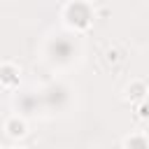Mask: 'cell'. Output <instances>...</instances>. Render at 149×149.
I'll use <instances>...</instances> for the list:
<instances>
[{
	"label": "cell",
	"mask_w": 149,
	"mask_h": 149,
	"mask_svg": "<svg viewBox=\"0 0 149 149\" xmlns=\"http://www.w3.org/2000/svg\"><path fill=\"white\" fill-rule=\"evenodd\" d=\"M5 130H7V135H12V137H21V135H26V123H23L21 119L12 116V119L7 121V126H5Z\"/></svg>",
	"instance_id": "obj_1"
},
{
	"label": "cell",
	"mask_w": 149,
	"mask_h": 149,
	"mask_svg": "<svg viewBox=\"0 0 149 149\" xmlns=\"http://www.w3.org/2000/svg\"><path fill=\"white\" fill-rule=\"evenodd\" d=\"M126 144H128V149H149L147 140H144V137H140V135H133Z\"/></svg>",
	"instance_id": "obj_2"
},
{
	"label": "cell",
	"mask_w": 149,
	"mask_h": 149,
	"mask_svg": "<svg viewBox=\"0 0 149 149\" xmlns=\"http://www.w3.org/2000/svg\"><path fill=\"white\" fill-rule=\"evenodd\" d=\"M144 91H147V88H144V84H142V81H137V84H133V86L128 88L130 98H142V95H144Z\"/></svg>",
	"instance_id": "obj_3"
},
{
	"label": "cell",
	"mask_w": 149,
	"mask_h": 149,
	"mask_svg": "<svg viewBox=\"0 0 149 149\" xmlns=\"http://www.w3.org/2000/svg\"><path fill=\"white\" fill-rule=\"evenodd\" d=\"M14 79V72H12V63H2V81L9 84Z\"/></svg>",
	"instance_id": "obj_4"
},
{
	"label": "cell",
	"mask_w": 149,
	"mask_h": 149,
	"mask_svg": "<svg viewBox=\"0 0 149 149\" xmlns=\"http://www.w3.org/2000/svg\"><path fill=\"white\" fill-rule=\"evenodd\" d=\"M140 116L142 119H149V102H142L140 105Z\"/></svg>",
	"instance_id": "obj_5"
},
{
	"label": "cell",
	"mask_w": 149,
	"mask_h": 149,
	"mask_svg": "<svg viewBox=\"0 0 149 149\" xmlns=\"http://www.w3.org/2000/svg\"><path fill=\"white\" fill-rule=\"evenodd\" d=\"M107 58H109V61H116L119 56H116V51H107Z\"/></svg>",
	"instance_id": "obj_6"
}]
</instances>
